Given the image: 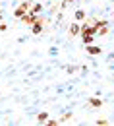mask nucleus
<instances>
[{
  "mask_svg": "<svg viewBox=\"0 0 114 126\" xmlns=\"http://www.w3.org/2000/svg\"><path fill=\"white\" fill-rule=\"evenodd\" d=\"M45 124H49V126H58V124H60V122H58V120H56V118H50V116H49V118H47V122H45Z\"/></svg>",
  "mask_w": 114,
  "mask_h": 126,
  "instance_id": "nucleus-14",
  "label": "nucleus"
},
{
  "mask_svg": "<svg viewBox=\"0 0 114 126\" xmlns=\"http://www.w3.org/2000/svg\"><path fill=\"white\" fill-rule=\"evenodd\" d=\"M0 31H8V25H6V23H2V21H0Z\"/></svg>",
  "mask_w": 114,
  "mask_h": 126,
  "instance_id": "nucleus-17",
  "label": "nucleus"
},
{
  "mask_svg": "<svg viewBox=\"0 0 114 126\" xmlns=\"http://www.w3.org/2000/svg\"><path fill=\"white\" fill-rule=\"evenodd\" d=\"M85 50H87V54H91V56H99L101 52H102V48L101 47H97V45H85Z\"/></svg>",
  "mask_w": 114,
  "mask_h": 126,
  "instance_id": "nucleus-4",
  "label": "nucleus"
},
{
  "mask_svg": "<svg viewBox=\"0 0 114 126\" xmlns=\"http://www.w3.org/2000/svg\"><path fill=\"white\" fill-rule=\"evenodd\" d=\"M81 41H83V45H91L95 41V35H81Z\"/></svg>",
  "mask_w": 114,
  "mask_h": 126,
  "instance_id": "nucleus-10",
  "label": "nucleus"
},
{
  "mask_svg": "<svg viewBox=\"0 0 114 126\" xmlns=\"http://www.w3.org/2000/svg\"><path fill=\"white\" fill-rule=\"evenodd\" d=\"M89 107H93V109H101L102 107V99L101 97H89Z\"/></svg>",
  "mask_w": 114,
  "mask_h": 126,
  "instance_id": "nucleus-5",
  "label": "nucleus"
},
{
  "mask_svg": "<svg viewBox=\"0 0 114 126\" xmlns=\"http://www.w3.org/2000/svg\"><path fill=\"white\" fill-rule=\"evenodd\" d=\"M97 124H99V126H106V124H108V120H104V118H99Z\"/></svg>",
  "mask_w": 114,
  "mask_h": 126,
  "instance_id": "nucleus-16",
  "label": "nucleus"
},
{
  "mask_svg": "<svg viewBox=\"0 0 114 126\" xmlns=\"http://www.w3.org/2000/svg\"><path fill=\"white\" fill-rule=\"evenodd\" d=\"M37 16H39V14H33V12H27L25 16L21 17V21H23V23H25V25L29 27V25H33V23L37 21Z\"/></svg>",
  "mask_w": 114,
  "mask_h": 126,
  "instance_id": "nucleus-3",
  "label": "nucleus"
},
{
  "mask_svg": "<svg viewBox=\"0 0 114 126\" xmlns=\"http://www.w3.org/2000/svg\"><path fill=\"white\" fill-rule=\"evenodd\" d=\"M31 4H33V0H23V2L17 6L16 10H14V17H16V19H21V17H23L25 14H27V12H29Z\"/></svg>",
  "mask_w": 114,
  "mask_h": 126,
  "instance_id": "nucleus-1",
  "label": "nucleus"
},
{
  "mask_svg": "<svg viewBox=\"0 0 114 126\" xmlns=\"http://www.w3.org/2000/svg\"><path fill=\"white\" fill-rule=\"evenodd\" d=\"M0 19H2V4H0Z\"/></svg>",
  "mask_w": 114,
  "mask_h": 126,
  "instance_id": "nucleus-18",
  "label": "nucleus"
},
{
  "mask_svg": "<svg viewBox=\"0 0 114 126\" xmlns=\"http://www.w3.org/2000/svg\"><path fill=\"white\" fill-rule=\"evenodd\" d=\"M29 12H33V14H41V12H43V2H33L31 8H29Z\"/></svg>",
  "mask_w": 114,
  "mask_h": 126,
  "instance_id": "nucleus-8",
  "label": "nucleus"
},
{
  "mask_svg": "<svg viewBox=\"0 0 114 126\" xmlns=\"http://www.w3.org/2000/svg\"><path fill=\"white\" fill-rule=\"evenodd\" d=\"M77 70H79V66H74V64L66 66V72H68V74H74V72H77Z\"/></svg>",
  "mask_w": 114,
  "mask_h": 126,
  "instance_id": "nucleus-12",
  "label": "nucleus"
},
{
  "mask_svg": "<svg viewBox=\"0 0 114 126\" xmlns=\"http://www.w3.org/2000/svg\"><path fill=\"white\" fill-rule=\"evenodd\" d=\"M45 23H47V17L39 14V16H37V21H35L33 25H29L31 33H33V35H41V33H43V25H45Z\"/></svg>",
  "mask_w": 114,
  "mask_h": 126,
  "instance_id": "nucleus-2",
  "label": "nucleus"
},
{
  "mask_svg": "<svg viewBox=\"0 0 114 126\" xmlns=\"http://www.w3.org/2000/svg\"><path fill=\"white\" fill-rule=\"evenodd\" d=\"M76 0H62V4H60V8H66L68 4H74Z\"/></svg>",
  "mask_w": 114,
  "mask_h": 126,
  "instance_id": "nucleus-15",
  "label": "nucleus"
},
{
  "mask_svg": "<svg viewBox=\"0 0 114 126\" xmlns=\"http://www.w3.org/2000/svg\"><path fill=\"white\" fill-rule=\"evenodd\" d=\"M112 14H114V10H112Z\"/></svg>",
  "mask_w": 114,
  "mask_h": 126,
  "instance_id": "nucleus-19",
  "label": "nucleus"
},
{
  "mask_svg": "<svg viewBox=\"0 0 114 126\" xmlns=\"http://www.w3.org/2000/svg\"><path fill=\"white\" fill-rule=\"evenodd\" d=\"M108 31H110V27H108V23H106V25H102V27H99L97 35H101V37H104V35H108Z\"/></svg>",
  "mask_w": 114,
  "mask_h": 126,
  "instance_id": "nucleus-11",
  "label": "nucleus"
},
{
  "mask_svg": "<svg viewBox=\"0 0 114 126\" xmlns=\"http://www.w3.org/2000/svg\"><path fill=\"white\" fill-rule=\"evenodd\" d=\"M72 116H74V114H72V112H64V114H62V116H60V120H58V122H66V120H70V118H72Z\"/></svg>",
  "mask_w": 114,
  "mask_h": 126,
  "instance_id": "nucleus-13",
  "label": "nucleus"
},
{
  "mask_svg": "<svg viewBox=\"0 0 114 126\" xmlns=\"http://www.w3.org/2000/svg\"><path fill=\"white\" fill-rule=\"evenodd\" d=\"M79 27H81V23H79V21H74V23H72V25H70V35H72V37H76V35H79Z\"/></svg>",
  "mask_w": 114,
  "mask_h": 126,
  "instance_id": "nucleus-7",
  "label": "nucleus"
},
{
  "mask_svg": "<svg viewBox=\"0 0 114 126\" xmlns=\"http://www.w3.org/2000/svg\"><path fill=\"white\" fill-rule=\"evenodd\" d=\"M47 118H49V112H47V110H43V112H39V114H37V120H39L41 124H45V122H47Z\"/></svg>",
  "mask_w": 114,
  "mask_h": 126,
  "instance_id": "nucleus-9",
  "label": "nucleus"
},
{
  "mask_svg": "<svg viewBox=\"0 0 114 126\" xmlns=\"http://www.w3.org/2000/svg\"><path fill=\"white\" fill-rule=\"evenodd\" d=\"M74 17H76V21H85V17H87V12L83 10V8H79V10H76V14H74Z\"/></svg>",
  "mask_w": 114,
  "mask_h": 126,
  "instance_id": "nucleus-6",
  "label": "nucleus"
}]
</instances>
